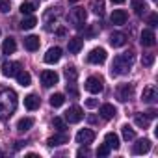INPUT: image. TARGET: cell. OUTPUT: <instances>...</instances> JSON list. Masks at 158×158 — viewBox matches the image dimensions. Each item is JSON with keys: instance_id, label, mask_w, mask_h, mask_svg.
<instances>
[{"instance_id": "obj_37", "label": "cell", "mask_w": 158, "mask_h": 158, "mask_svg": "<svg viewBox=\"0 0 158 158\" xmlns=\"http://www.w3.org/2000/svg\"><path fill=\"white\" fill-rule=\"evenodd\" d=\"M10 10H11L10 0H0V11H2V13H8Z\"/></svg>"}, {"instance_id": "obj_16", "label": "cell", "mask_w": 158, "mask_h": 158, "mask_svg": "<svg viewBox=\"0 0 158 158\" xmlns=\"http://www.w3.org/2000/svg\"><path fill=\"white\" fill-rule=\"evenodd\" d=\"M127 19H128V15H127V11H125V10H114V13H112V17H110L112 24H117V26L125 24V23H127Z\"/></svg>"}, {"instance_id": "obj_28", "label": "cell", "mask_w": 158, "mask_h": 158, "mask_svg": "<svg viewBox=\"0 0 158 158\" xmlns=\"http://www.w3.org/2000/svg\"><path fill=\"white\" fill-rule=\"evenodd\" d=\"M63 102H65V97H63V93H54V95L50 97V106H54V108H60V106H63Z\"/></svg>"}, {"instance_id": "obj_21", "label": "cell", "mask_w": 158, "mask_h": 158, "mask_svg": "<svg viewBox=\"0 0 158 158\" xmlns=\"http://www.w3.org/2000/svg\"><path fill=\"white\" fill-rule=\"evenodd\" d=\"M104 143L110 147V149H119V136L115 132H108L104 136Z\"/></svg>"}, {"instance_id": "obj_12", "label": "cell", "mask_w": 158, "mask_h": 158, "mask_svg": "<svg viewBox=\"0 0 158 158\" xmlns=\"http://www.w3.org/2000/svg\"><path fill=\"white\" fill-rule=\"evenodd\" d=\"M63 143H69V136L65 132H60V130H58V134H54L47 139L48 147H56V145H63Z\"/></svg>"}, {"instance_id": "obj_18", "label": "cell", "mask_w": 158, "mask_h": 158, "mask_svg": "<svg viewBox=\"0 0 158 158\" xmlns=\"http://www.w3.org/2000/svg\"><path fill=\"white\" fill-rule=\"evenodd\" d=\"M156 89L152 88V86H149V88H145L143 89V93H141V101L143 102H149V104H152L154 101H156Z\"/></svg>"}, {"instance_id": "obj_15", "label": "cell", "mask_w": 158, "mask_h": 158, "mask_svg": "<svg viewBox=\"0 0 158 158\" xmlns=\"http://www.w3.org/2000/svg\"><path fill=\"white\" fill-rule=\"evenodd\" d=\"M99 114H101V117H102V119L110 121V119H114V117H115L117 110H115V106H114V104H102V106L99 108Z\"/></svg>"}, {"instance_id": "obj_19", "label": "cell", "mask_w": 158, "mask_h": 158, "mask_svg": "<svg viewBox=\"0 0 158 158\" xmlns=\"http://www.w3.org/2000/svg\"><path fill=\"white\" fill-rule=\"evenodd\" d=\"M24 47H26V50L35 52V50L39 48V37H37V35H28V37H24Z\"/></svg>"}, {"instance_id": "obj_29", "label": "cell", "mask_w": 158, "mask_h": 158, "mask_svg": "<svg viewBox=\"0 0 158 158\" xmlns=\"http://www.w3.org/2000/svg\"><path fill=\"white\" fill-rule=\"evenodd\" d=\"M91 8H93V13L99 15V17L104 13V2H102V0H93V2H91Z\"/></svg>"}, {"instance_id": "obj_17", "label": "cell", "mask_w": 158, "mask_h": 158, "mask_svg": "<svg viewBox=\"0 0 158 158\" xmlns=\"http://www.w3.org/2000/svg\"><path fill=\"white\" fill-rule=\"evenodd\" d=\"M82 47H84V39H80V37H73L67 43V48H69L71 54H78V52L82 50Z\"/></svg>"}, {"instance_id": "obj_42", "label": "cell", "mask_w": 158, "mask_h": 158, "mask_svg": "<svg viewBox=\"0 0 158 158\" xmlns=\"http://www.w3.org/2000/svg\"><path fill=\"white\" fill-rule=\"evenodd\" d=\"M76 154H78V156H86V154H88V149H80Z\"/></svg>"}, {"instance_id": "obj_11", "label": "cell", "mask_w": 158, "mask_h": 158, "mask_svg": "<svg viewBox=\"0 0 158 158\" xmlns=\"http://www.w3.org/2000/svg\"><path fill=\"white\" fill-rule=\"evenodd\" d=\"M60 58H61V48L60 47H52V48H48L47 50V54H45V63H58L60 61Z\"/></svg>"}, {"instance_id": "obj_13", "label": "cell", "mask_w": 158, "mask_h": 158, "mask_svg": "<svg viewBox=\"0 0 158 158\" xmlns=\"http://www.w3.org/2000/svg\"><path fill=\"white\" fill-rule=\"evenodd\" d=\"M151 151V139H138L132 147V152L134 154H145Z\"/></svg>"}, {"instance_id": "obj_38", "label": "cell", "mask_w": 158, "mask_h": 158, "mask_svg": "<svg viewBox=\"0 0 158 158\" xmlns=\"http://www.w3.org/2000/svg\"><path fill=\"white\" fill-rule=\"evenodd\" d=\"M86 106H88V108H97V106H99V101H97V99H88V101H86Z\"/></svg>"}, {"instance_id": "obj_2", "label": "cell", "mask_w": 158, "mask_h": 158, "mask_svg": "<svg viewBox=\"0 0 158 158\" xmlns=\"http://www.w3.org/2000/svg\"><path fill=\"white\" fill-rule=\"evenodd\" d=\"M132 63H134V54H132V52L119 54V56H115V58H114V61H112L110 74H112V76H121V74H127V73L132 69Z\"/></svg>"}, {"instance_id": "obj_5", "label": "cell", "mask_w": 158, "mask_h": 158, "mask_svg": "<svg viewBox=\"0 0 158 158\" xmlns=\"http://www.w3.org/2000/svg\"><path fill=\"white\" fill-rule=\"evenodd\" d=\"M84 119V112L80 106H71L67 112H65V121L67 123H80Z\"/></svg>"}, {"instance_id": "obj_44", "label": "cell", "mask_w": 158, "mask_h": 158, "mask_svg": "<svg viewBox=\"0 0 158 158\" xmlns=\"http://www.w3.org/2000/svg\"><path fill=\"white\" fill-rule=\"evenodd\" d=\"M152 2H156V0H152Z\"/></svg>"}, {"instance_id": "obj_23", "label": "cell", "mask_w": 158, "mask_h": 158, "mask_svg": "<svg viewBox=\"0 0 158 158\" xmlns=\"http://www.w3.org/2000/svg\"><path fill=\"white\" fill-rule=\"evenodd\" d=\"M34 127V117H23V119H19V123H17V130L19 132H26V130H30Z\"/></svg>"}, {"instance_id": "obj_3", "label": "cell", "mask_w": 158, "mask_h": 158, "mask_svg": "<svg viewBox=\"0 0 158 158\" xmlns=\"http://www.w3.org/2000/svg\"><path fill=\"white\" fill-rule=\"evenodd\" d=\"M86 89H88L89 93H93V95L102 93V89H104L102 78H99V76H89L88 80H86Z\"/></svg>"}, {"instance_id": "obj_30", "label": "cell", "mask_w": 158, "mask_h": 158, "mask_svg": "<svg viewBox=\"0 0 158 158\" xmlns=\"http://www.w3.org/2000/svg\"><path fill=\"white\" fill-rule=\"evenodd\" d=\"M123 138H125L127 141L136 138V132H134V128H132L130 125H123Z\"/></svg>"}, {"instance_id": "obj_26", "label": "cell", "mask_w": 158, "mask_h": 158, "mask_svg": "<svg viewBox=\"0 0 158 158\" xmlns=\"http://www.w3.org/2000/svg\"><path fill=\"white\" fill-rule=\"evenodd\" d=\"M24 106L28 110H37L39 108V97L37 95H26L24 97Z\"/></svg>"}, {"instance_id": "obj_8", "label": "cell", "mask_w": 158, "mask_h": 158, "mask_svg": "<svg viewBox=\"0 0 158 158\" xmlns=\"http://www.w3.org/2000/svg\"><path fill=\"white\" fill-rule=\"evenodd\" d=\"M95 139V132L89 130V128H82V130H78L76 134V143H80V145H88Z\"/></svg>"}, {"instance_id": "obj_7", "label": "cell", "mask_w": 158, "mask_h": 158, "mask_svg": "<svg viewBox=\"0 0 158 158\" xmlns=\"http://www.w3.org/2000/svg\"><path fill=\"white\" fill-rule=\"evenodd\" d=\"M19 71H21V63H19V61H4V63H2V74L8 76V78L17 76Z\"/></svg>"}, {"instance_id": "obj_1", "label": "cell", "mask_w": 158, "mask_h": 158, "mask_svg": "<svg viewBox=\"0 0 158 158\" xmlns=\"http://www.w3.org/2000/svg\"><path fill=\"white\" fill-rule=\"evenodd\" d=\"M15 108H17V93L13 89H2L0 91V119L11 115Z\"/></svg>"}, {"instance_id": "obj_10", "label": "cell", "mask_w": 158, "mask_h": 158, "mask_svg": "<svg viewBox=\"0 0 158 158\" xmlns=\"http://www.w3.org/2000/svg\"><path fill=\"white\" fill-rule=\"evenodd\" d=\"M69 19H71L78 28H80V26L84 24V21H86V10H84V8H74V10L69 13Z\"/></svg>"}, {"instance_id": "obj_33", "label": "cell", "mask_w": 158, "mask_h": 158, "mask_svg": "<svg viewBox=\"0 0 158 158\" xmlns=\"http://www.w3.org/2000/svg\"><path fill=\"white\" fill-rule=\"evenodd\" d=\"M52 127H56L60 132H65V119H61V117H54V119H52Z\"/></svg>"}, {"instance_id": "obj_32", "label": "cell", "mask_w": 158, "mask_h": 158, "mask_svg": "<svg viewBox=\"0 0 158 158\" xmlns=\"http://www.w3.org/2000/svg\"><path fill=\"white\" fill-rule=\"evenodd\" d=\"M134 123H136L138 127H141V128H147V127H149V117H145V115L138 114V115L134 117Z\"/></svg>"}, {"instance_id": "obj_43", "label": "cell", "mask_w": 158, "mask_h": 158, "mask_svg": "<svg viewBox=\"0 0 158 158\" xmlns=\"http://www.w3.org/2000/svg\"><path fill=\"white\" fill-rule=\"evenodd\" d=\"M112 2H114V4H123L125 0H112Z\"/></svg>"}, {"instance_id": "obj_9", "label": "cell", "mask_w": 158, "mask_h": 158, "mask_svg": "<svg viewBox=\"0 0 158 158\" xmlns=\"http://www.w3.org/2000/svg\"><path fill=\"white\" fill-rule=\"evenodd\" d=\"M58 80H60V76H58V73H54V71H43V73H41V82H43L45 88L56 86Z\"/></svg>"}, {"instance_id": "obj_20", "label": "cell", "mask_w": 158, "mask_h": 158, "mask_svg": "<svg viewBox=\"0 0 158 158\" xmlns=\"http://www.w3.org/2000/svg\"><path fill=\"white\" fill-rule=\"evenodd\" d=\"M125 43H127V35H125V34L115 32V34L110 35V45H112V47H123Z\"/></svg>"}, {"instance_id": "obj_34", "label": "cell", "mask_w": 158, "mask_h": 158, "mask_svg": "<svg viewBox=\"0 0 158 158\" xmlns=\"http://www.w3.org/2000/svg\"><path fill=\"white\" fill-rule=\"evenodd\" d=\"M141 63H143L145 67H151V65L154 63V54H143V58H141Z\"/></svg>"}, {"instance_id": "obj_40", "label": "cell", "mask_w": 158, "mask_h": 158, "mask_svg": "<svg viewBox=\"0 0 158 158\" xmlns=\"http://www.w3.org/2000/svg\"><path fill=\"white\" fill-rule=\"evenodd\" d=\"M156 23H158V15L152 13V15L149 17V24H151V26H156Z\"/></svg>"}, {"instance_id": "obj_27", "label": "cell", "mask_w": 158, "mask_h": 158, "mask_svg": "<svg viewBox=\"0 0 158 158\" xmlns=\"http://www.w3.org/2000/svg\"><path fill=\"white\" fill-rule=\"evenodd\" d=\"M35 24H37V19H35L34 15H28V17L23 19V23H21V30H32Z\"/></svg>"}, {"instance_id": "obj_35", "label": "cell", "mask_w": 158, "mask_h": 158, "mask_svg": "<svg viewBox=\"0 0 158 158\" xmlns=\"http://www.w3.org/2000/svg\"><path fill=\"white\" fill-rule=\"evenodd\" d=\"M65 76H67V80H71V82H73L74 78L78 76V73H76V69H74V67H67V69H65Z\"/></svg>"}, {"instance_id": "obj_14", "label": "cell", "mask_w": 158, "mask_h": 158, "mask_svg": "<svg viewBox=\"0 0 158 158\" xmlns=\"http://www.w3.org/2000/svg\"><path fill=\"white\" fill-rule=\"evenodd\" d=\"M139 41H141L143 47H154V45H156V35H154L152 30H143Z\"/></svg>"}, {"instance_id": "obj_24", "label": "cell", "mask_w": 158, "mask_h": 158, "mask_svg": "<svg viewBox=\"0 0 158 158\" xmlns=\"http://www.w3.org/2000/svg\"><path fill=\"white\" fill-rule=\"evenodd\" d=\"M15 78H17V82H19L21 86H24V88L32 84V76H30V73H26V71H23V69L17 73V76H15Z\"/></svg>"}, {"instance_id": "obj_39", "label": "cell", "mask_w": 158, "mask_h": 158, "mask_svg": "<svg viewBox=\"0 0 158 158\" xmlns=\"http://www.w3.org/2000/svg\"><path fill=\"white\" fill-rule=\"evenodd\" d=\"M67 93H71L73 97H78V91L74 89V84H67Z\"/></svg>"}, {"instance_id": "obj_4", "label": "cell", "mask_w": 158, "mask_h": 158, "mask_svg": "<svg viewBox=\"0 0 158 158\" xmlns=\"http://www.w3.org/2000/svg\"><path fill=\"white\" fill-rule=\"evenodd\" d=\"M115 95H117V99H119L121 102H127V101H130L132 95H134V86H132V84H121V86H117Z\"/></svg>"}, {"instance_id": "obj_22", "label": "cell", "mask_w": 158, "mask_h": 158, "mask_svg": "<svg viewBox=\"0 0 158 158\" xmlns=\"http://www.w3.org/2000/svg\"><path fill=\"white\" fill-rule=\"evenodd\" d=\"M15 50H17V43H15V39H13V37L4 39V43H2V52H4V54H13Z\"/></svg>"}, {"instance_id": "obj_6", "label": "cell", "mask_w": 158, "mask_h": 158, "mask_svg": "<svg viewBox=\"0 0 158 158\" xmlns=\"http://www.w3.org/2000/svg\"><path fill=\"white\" fill-rule=\"evenodd\" d=\"M106 50L104 48H93L89 54H88V61L89 63H93V65H101V63H104L106 61Z\"/></svg>"}, {"instance_id": "obj_31", "label": "cell", "mask_w": 158, "mask_h": 158, "mask_svg": "<svg viewBox=\"0 0 158 158\" xmlns=\"http://www.w3.org/2000/svg\"><path fill=\"white\" fill-rule=\"evenodd\" d=\"M34 11H35V4H32V2H24L21 6V13L23 15H32Z\"/></svg>"}, {"instance_id": "obj_36", "label": "cell", "mask_w": 158, "mask_h": 158, "mask_svg": "<svg viewBox=\"0 0 158 158\" xmlns=\"http://www.w3.org/2000/svg\"><path fill=\"white\" fill-rule=\"evenodd\" d=\"M110 151H112V149H110L106 143H102V145H99V149H97V154H99V156H108V154H110Z\"/></svg>"}, {"instance_id": "obj_41", "label": "cell", "mask_w": 158, "mask_h": 158, "mask_svg": "<svg viewBox=\"0 0 158 158\" xmlns=\"http://www.w3.org/2000/svg\"><path fill=\"white\" fill-rule=\"evenodd\" d=\"M145 117H149V119H154V117H156V110H152V108H151L149 112H145Z\"/></svg>"}, {"instance_id": "obj_25", "label": "cell", "mask_w": 158, "mask_h": 158, "mask_svg": "<svg viewBox=\"0 0 158 158\" xmlns=\"http://www.w3.org/2000/svg\"><path fill=\"white\" fill-rule=\"evenodd\" d=\"M130 4H132L134 13H136L138 17H143V13H145V10H147V6H145L143 0H130Z\"/></svg>"}]
</instances>
